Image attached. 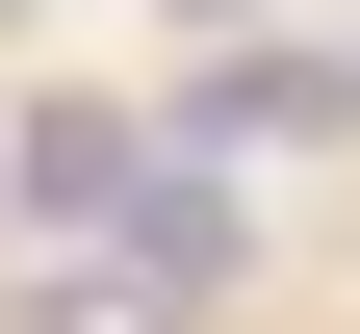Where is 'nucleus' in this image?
<instances>
[{
    "label": "nucleus",
    "mask_w": 360,
    "mask_h": 334,
    "mask_svg": "<svg viewBox=\"0 0 360 334\" xmlns=\"http://www.w3.org/2000/svg\"><path fill=\"white\" fill-rule=\"evenodd\" d=\"M155 129H103V103H52V129H26V155H0V231H129V206H155Z\"/></svg>",
    "instance_id": "obj_1"
},
{
    "label": "nucleus",
    "mask_w": 360,
    "mask_h": 334,
    "mask_svg": "<svg viewBox=\"0 0 360 334\" xmlns=\"http://www.w3.org/2000/svg\"><path fill=\"white\" fill-rule=\"evenodd\" d=\"M257 129H335V77H309V52H232V77H206V129H180V155H257Z\"/></svg>",
    "instance_id": "obj_2"
},
{
    "label": "nucleus",
    "mask_w": 360,
    "mask_h": 334,
    "mask_svg": "<svg viewBox=\"0 0 360 334\" xmlns=\"http://www.w3.org/2000/svg\"><path fill=\"white\" fill-rule=\"evenodd\" d=\"M0 26H77V0H0Z\"/></svg>",
    "instance_id": "obj_3"
},
{
    "label": "nucleus",
    "mask_w": 360,
    "mask_h": 334,
    "mask_svg": "<svg viewBox=\"0 0 360 334\" xmlns=\"http://www.w3.org/2000/svg\"><path fill=\"white\" fill-rule=\"evenodd\" d=\"M206 26H232V0H206Z\"/></svg>",
    "instance_id": "obj_4"
}]
</instances>
